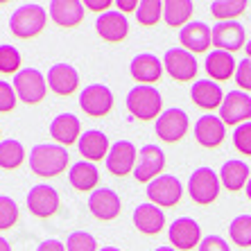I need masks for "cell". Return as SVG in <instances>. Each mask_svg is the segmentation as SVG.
<instances>
[{"label": "cell", "mask_w": 251, "mask_h": 251, "mask_svg": "<svg viewBox=\"0 0 251 251\" xmlns=\"http://www.w3.org/2000/svg\"><path fill=\"white\" fill-rule=\"evenodd\" d=\"M29 168L39 176H57L68 168V152L66 147L54 145V143H39L29 152Z\"/></svg>", "instance_id": "cell-1"}, {"label": "cell", "mask_w": 251, "mask_h": 251, "mask_svg": "<svg viewBox=\"0 0 251 251\" xmlns=\"http://www.w3.org/2000/svg\"><path fill=\"white\" fill-rule=\"evenodd\" d=\"M48 21V12L39 2H25L9 16V29L18 39H34L43 32Z\"/></svg>", "instance_id": "cell-2"}, {"label": "cell", "mask_w": 251, "mask_h": 251, "mask_svg": "<svg viewBox=\"0 0 251 251\" xmlns=\"http://www.w3.org/2000/svg\"><path fill=\"white\" fill-rule=\"evenodd\" d=\"M127 109L136 120H158L163 109V98L156 86H140L136 84L127 93Z\"/></svg>", "instance_id": "cell-3"}, {"label": "cell", "mask_w": 251, "mask_h": 251, "mask_svg": "<svg viewBox=\"0 0 251 251\" xmlns=\"http://www.w3.org/2000/svg\"><path fill=\"white\" fill-rule=\"evenodd\" d=\"M220 188H222V181H220V175H217L213 168H197L188 179V195L193 197L195 204L208 206L213 204L220 195Z\"/></svg>", "instance_id": "cell-4"}, {"label": "cell", "mask_w": 251, "mask_h": 251, "mask_svg": "<svg viewBox=\"0 0 251 251\" xmlns=\"http://www.w3.org/2000/svg\"><path fill=\"white\" fill-rule=\"evenodd\" d=\"M14 91L18 100L25 104H36L41 102L48 93V79L41 70L36 68H23L14 77Z\"/></svg>", "instance_id": "cell-5"}, {"label": "cell", "mask_w": 251, "mask_h": 251, "mask_svg": "<svg viewBox=\"0 0 251 251\" xmlns=\"http://www.w3.org/2000/svg\"><path fill=\"white\" fill-rule=\"evenodd\" d=\"M147 197H150V204L158 206V208H170L181 201L183 186L176 176L161 175L152 183H147Z\"/></svg>", "instance_id": "cell-6"}, {"label": "cell", "mask_w": 251, "mask_h": 251, "mask_svg": "<svg viewBox=\"0 0 251 251\" xmlns=\"http://www.w3.org/2000/svg\"><path fill=\"white\" fill-rule=\"evenodd\" d=\"M165 168V152L158 145H143L138 150V161L134 168L136 181L140 183H152L156 176H161Z\"/></svg>", "instance_id": "cell-7"}, {"label": "cell", "mask_w": 251, "mask_h": 251, "mask_svg": "<svg viewBox=\"0 0 251 251\" xmlns=\"http://www.w3.org/2000/svg\"><path fill=\"white\" fill-rule=\"evenodd\" d=\"M163 68L176 82H193L197 79V59L183 48H170L163 57Z\"/></svg>", "instance_id": "cell-8"}, {"label": "cell", "mask_w": 251, "mask_h": 251, "mask_svg": "<svg viewBox=\"0 0 251 251\" xmlns=\"http://www.w3.org/2000/svg\"><path fill=\"white\" fill-rule=\"evenodd\" d=\"M220 120L231 127H240L251 123V95L245 91H231L224 95V102L220 106Z\"/></svg>", "instance_id": "cell-9"}, {"label": "cell", "mask_w": 251, "mask_h": 251, "mask_svg": "<svg viewBox=\"0 0 251 251\" xmlns=\"http://www.w3.org/2000/svg\"><path fill=\"white\" fill-rule=\"evenodd\" d=\"M79 109L93 118H102L113 109V93L104 84H91L79 93Z\"/></svg>", "instance_id": "cell-10"}, {"label": "cell", "mask_w": 251, "mask_h": 251, "mask_svg": "<svg viewBox=\"0 0 251 251\" xmlns=\"http://www.w3.org/2000/svg\"><path fill=\"white\" fill-rule=\"evenodd\" d=\"M170 245L175 247L176 251H190L197 245H201V226H199L197 220L193 217H179L172 222L168 231Z\"/></svg>", "instance_id": "cell-11"}, {"label": "cell", "mask_w": 251, "mask_h": 251, "mask_svg": "<svg viewBox=\"0 0 251 251\" xmlns=\"http://www.w3.org/2000/svg\"><path fill=\"white\" fill-rule=\"evenodd\" d=\"M188 127H190V120H188V113L183 109H165L156 120V136L165 143H176L186 136Z\"/></svg>", "instance_id": "cell-12"}, {"label": "cell", "mask_w": 251, "mask_h": 251, "mask_svg": "<svg viewBox=\"0 0 251 251\" xmlns=\"http://www.w3.org/2000/svg\"><path fill=\"white\" fill-rule=\"evenodd\" d=\"M136 161H138V150L131 140H118L113 143L106 156V168L116 176H125L129 172H134Z\"/></svg>", "instance_id": "cell-13"}, {"label": "cell", "mask_w": 251, "mask_h": 251, "mask_svg": "<svg viewBox=\"0 0 251 251\" xmlns=\"http://www.w3.org/2000/svg\"><path fill=\"white\" fill-rule=\"evenodd\" d=\"M163 64H161V59L152 52H140L131 59V64H129V75L134 77L136 82L140 86H154V82L161 79L163 75Z\"/></svg>", "instance_id": "cell-14"}, {"label": "cell", "mask_w": 251, "mask_h": 251, "mask_svg": "<svg viewBox=\"0 0 251 251\" xmlns=\"http://www.w3.org/2000/svg\"><path fill=\"white\" fill-rule=\"evenodd\" d=\"M27 208L34 217H52L59 210V193L48 183H39L27 193Z\"/></svg>", "instance_id": "cell-15"}, {"label": "cell", "mask_w": 251, "mask_h": 251, "mask_svg": "<svg viewBox=\"0 0 251 251\" xmlns=\"http://www.w3.org/2000/svg\"><path fill=\"white\" fill-rule=\"evenodd\" d=\"M95 29H98L100 39H104V41H109V43H120V41H125L129 34V21L123 12L109 9V12L98 16Z\"/></svg>", "instance_id": "cell-16"}, {"label": "cell", "mask_w": 251, "mask_h": 251, "mask_svg": "<svg viewBox=\"0 0 251 251\" xmlns=\"http://www.w3.org/2000/svg\"><path fill=\"white\" fill-rule=\"evenodd\" d=\"M213 46L215 50H224V52H238L240 48H245V27L238 21H222L215 23L213 27Z\"/></svg>", "instance_id": "cell-17"}, {"label": "cell", "mask_w": 251, "mask_h": 251, "mask_svg": "<svg viewBox=\"0 0 251 251\" xmlns=\"http://www.w3.org/2000/svg\"><path fill=\"white\" fill-rule=\"evenodd\" d=\"M183 50L193 54H201L213 46V27L204 23V21H190L186 27H181L179 32Z\"/></svg>", "instance_id": "cell-18"}, {"label": "cell", "mask_w": 251, "mask_h": 251, "mask_svg": "<svg viewBox=\"0 0 251 251\" xmlns=\"http://www.w3.org/2000/svg\"><path fill=\"white\" fill-rule=\"evenodd\" d=\"M88 208H91V213L98 220L111 222V220H116L120 215L123 204H120V197H118L116 190H111V188H98L88 197Z\"/></svg>", "instance_id": "cell-19"}, {"label": "cell", "mask_w": 251, "mask_h": 251, "mask_svg": "<svg viewBox=\"0 0 251 251\" xmlns=\"http://www.w3.org/2000/svg\"><path fill=\"white\" fill-rule=\"evenodd\" d=\"M48 88L57 95H73L79 86V73L70 64H54L48 70Z\"/></svg>", "instance_id": "cell-20"}, {"label": "cell", "mask_w": 251, "mask_h": 251, "mask_svg": "<svg viewBox=\"0 0 251 251\" xmlns=\"http://www.w3.org/2000/svg\"><path fill=\"white\" fill-rule=\"evenodd\" d=\"M224 136H226V125L220 120V116H213V113H206L197 120L195 125V138L201 147H220L222 145Z\"/></svg>", "instance_id": "cell-21"}, {"label": "cell", "mask_w": 251, "mask_h": 251, "mask_svg": "<svg viewBox=\"0 0 251 251\" xmlns=\"http://www.w3.org/2000/svg\"><path fill=\"white\" fill-rule=\"evenodd\" d=\"M50 136L61 147L79 143V138H82V123H79V118L75 113H59L50 123Z\"/></svg>", "instance_id": "cell-22"}, {"label": "cell", "mask_w": 251, "mask_h": 251, "mask_svg": "<svg viewBox=\"0 0 251 251\" xmlns=\"http://www.w3.org/2000/svg\"><path fill=\"white\" fill-rule=\"evenodd\" d=\"M77 147H79V154L84 156V161H88V163H95V161L106 158L109 156V150H111L106 134L100 131V129H88V131H84L79 143H77Z\"/></svg>", "instance_id": "cell-23"}, {"label": "cell", "mask_w": 251, "mask_h": 251, "mask_svg": "<svg viewBox=\"0 0 251 251\" xmlns=\"http://www.w3.org/2000/svg\"><path fill=\"white\" fill-rule=\"evenodd\" d=\"M204 68L208 73V77L213 82H226L231 77H235V70H238V61L233 59L231 52H224V50H213V52L206 54Z\"/></svg>", "instance_id": "cell-24"}, {"label": "cell", "mask_w": 251, "mask_h": 251, "mask_svg": "<svg viewBox=\"0 0 251 251\" xmlns=\"http://www.w3.org/2000/svg\"><path fill=\"white\" fill-rule=\"evenodd\" d=\"M131 220H134V226L145 235H156V233H161V228L165 226V213L158 208V206L150 204V201L136 206Z\"/></svg>", "instance_id": "cell-25"}, {"label": "cell", "mask_w": 251, "mask_h": 251, "mask_svg": "<svg viewBox=\"0 0 251 251\" xmlns=\"http://www.w3.org/2000/svg\"><path fill=\"white\" fill-rule=\"evenodd\" d=\"M86 7L79 0H52L50 2V16L59 27H75L84 21Z\"/></svg>", "instance_id": "cell-26"}, {"label": "cell", "mask_w": 251, "mask_h": 251, "mask_svg": "<svg viewBox=\"0 0 251 251\" xmlns=\"http://www.w3.org/2000/svg\"><path fill=\"white\" fill-rule=\"evenodd\" d=\"M190 98L197 106L210 111V109H217V106H222L224 102V91L222 86L213 79H197L193 82V88H190Z\"/></svg>", "instance_id": "cell-27"}, {"label": "cell", "mask_w": 251, "mask_h": 251, "mask_svg": "<svg viewBox=\"0 0 251 251\" xmlns=\"http://www.w3.org/2000/svg\"><path fill=\"white\" fill-rule=\"evenodd\" d=\"M217 175H220V181H222V186L226 188V190L238 193V190L247 188V181H249V176H251V170L245 161L231 158V161H226V163L220 168Z\"/></svg>", "instance_id": "cell-28"}, {"label": "cell", "mask_w": 251, "mask_h": 251, "mask_svg": "<svg viewBox=\"0 0 251 251\" xmlns=\"http://www.w3.org/2000/svg\"><path fill=\"white\" fill-rule=\"evenodd\" d=\"M68 181L75 190H82V193H88V190H95L100 181V172L95 168V163H88V161H77V163L70 165L68 172Z\"/></svg>", "instance_id": "cell-29"}, {"label": "cell", "mask_w": 251, "mask_h": 251, "mask_svg": "<svg viewBox=\"0 0 251 251\" xmlns=\"http://www.w3.org/2000/svg\"><path fill=\"white\" fill-rule=\"evenodd\" d=\"M195 5L190 0H168L163 2V21L170 27H186L193 16Z\"/></svg>", "instance_id": "cell-30"}, {"label": "cell", "mask_w": 251, "mask_h": 251, "mask_svg": "<svg viewBox=\"0 0 251 251\" xmlns=\"http://www.w3.org/2000/svg\"><path fill=\"white\" fill-rule=\"evenodd\" d=\"M23 161H25V147L21 140L16 138L0 140V168L16 170L18 165H23Z\"/></svg>", "instance_id": "cell-31"}, {"label": "cell", "mask_w": 251, "mask_h": 251, "mask_svg": "<svg viewBox=\"0 0 251 251\" xmlns=\"http://www.w3.org/2000/svg\"><path fill=\"white\" fill-rule=\"evenodd\" d=\"M247 2L245 0H215L210 5V14L222 23V21H233L240 14H245Z\"/></svg>", "instance_id": "cell-32"}, {"label": "cell", "mask_w": 251, "mask_h": 251, "mask_svg": "<svg viewBox=\"0 0 251 251\" xmlns=\"http://www.w3.org/2000/svg\"><path fill=\"white\" fill-rule=\"evenodd\" d=\"M163 16V2L161 0H143L136 9V21L145 27H154Z\"/></svg>", "instance_id": "cell-33"}, {"label": "cell", "mask_w": 251, "mask_h": 251, "mask_svg": "<svg viewBox=\"0 0 251 251\" xmlns=\"http://www.w3.org/2000/svg\"><path fill=\"white\" fill-rule=\"evenodd\" d=\"M228 235L238 247H251V215H238L228 224Z\"/></svg>", "instance_id": "cell-34"}, {"label": "cell", "mask_w": 251, "mask_h": 251, "mask_svg": "<svg viewBox=\"0 0 251 251\" xmlns=\"http://www.w3.org/2000/svg\"><path fill=\"white\" fill-rule=\"evenodd\" d=\"M0 73L2 75L21 73V52L14 46H0Z\"/></svg>", "instance_id": "cell-35"}, {"label": "cell", "mask_w": 251, "mask_h": 251, "mask_svg": "<svg viewBox=\"0 0 251 251\" xmlns=\"http://www.w3.org/2000/svg\"><path fill=\"white\" fill-rule=\"evenodd\" d=\"M18 222V206L12 197L0 195V231L12 228Z\"/></svg>", "instance_id": "cell-36"}, {"label": "cell", "mask_w": 251, "mask_h": 251, "mask_svg": "<svg viewBox=\"0 0 251 251\" xmlns=\"http://www.w3.org/2000/svg\"><path fill=\"white\" fill-rule=\"evenodd\" d=\"M66 251H100V249L91 233H86V231H75V233L68 235Z\"/></svg>", "instance_id": "cell-37"}, {"label": "cell", "mask_w": 251, "mask_h": 251, "mask_svg": "<svg viewBox=\"0 0 251 251\" xmlns=\"http://www.w3.org/2000/svg\"><path fill=\"white\" fill-rule=\"evenodd\" d=\"M233 145L240 154L251 156V123H245V125H240V127H235Z\"/></svg>", "instance_id": "cell-38"}, {"label": "cell", "mask_w": 251, "mask_h": 251, "mask_svg": "<svg viewBox=\"0 0 251 251\" xmlns=\"http://www.w3.org/2000/svg\"><path fill=\"white\" fill-rule=\"evenodd\" d=\"M16 91H14V84L9 82H0V113H9L14 111L16 106Z\"/></svg>", "instance_id": "cell-39"}, {"label": "cell", "mask_w": 251, "mask_h": 251, "mask_svg": "<svg viewBox=\"0 0 251 251\" xmlns=\"http://www.w3.org/2000/svg\"><path fill=\"white\" fill-rule=\"evenodd\" d=\"M235 84L240 91L251 93V59H242L238 61V70H235Z\"/></svg>", "instance_id": "cell-40"}, {"label": "cell", "mask_w": 251, "mask_h": 251, "mask_svg": "<svg viewBox=\"0 0 251 251\" xmlns=\"http://www.w3.org/2000/svg\"><path fill=\"white\" fill-rule=\"evenodd\" d=\"M199 251H231V247L222 235H206L199 245Z\"/></svg>", "instance_id": "cell-41"}, {"label": "cell", "mask_w": 251, "mask_h": 251, "mask_svg": "<svg viewBox=\"0 0 251 251\" xmlns=\"http://www.w3.org/2000/svg\"><path fill=\"white\" fill-rule=\"evenodd\" d=\"M84 7H86V9H91V12L104 14V12H109L111 0H86V2H84Z\"/></svg>", "instance_id": "cell-42"}, {"label": "cell", "mask_w": 251, "mask_h": 251, "mask_svg": "<svg viewBox=\"0 0 251 251\" xmlns=\"http://www.w3.org/2000/svg\"><path fill=\"white\" fill-rule=\"evenodd\" d=\"M36 251H66V245L64 242H59L57 238H50V240H43Z\"/></svg>", "instance_id": "cell-43"}, {"label": "cell", "mask_w": 251, "mask_h": 251, "mask_svg": "<svg viewBox=\"0 0 251 251\" xmlns=\"http://www.w3.org/2000/svg\"><path fill=\"white\" fill-rule=\"evenodd\" d=\"M138 5H140V2H136V0H118V2H116L118 12H123L125 16H127L129 12H136V9H138Z\"/></svg>", "instance_id": "cell-44"}, {"label": "cell", "mask_w": 251, "mask_h": 251, "mask_svg": "<svg viewBox=\"0 0 251 251\" xmlns=\"http://www.w3.org/2000/svg\"><path fill=\"white\" fill-rule=\"evenodd\" d=\"M0 251H12V247H9V242L5 238H0Z\"/></svg>", "instance_id": "cell-45"}, {"label": "cell", "mask_w": 251, "mask_h": 251, "mask_svg": "<svg viewBox=\"0 0 251 251\" xmlns=\"http://www.w3.org/2000/svg\"><path fill=\"white\" fill-rule=\"evenodd\" d=\"M245 190H247V197H249V201H251V176H249V181H247V188H245Z\"/></svg>", "instance_id": "cell-46"}, {"label": "cell", "mask_w": 251, "mask_h": 251, "mask_svg": "<svg viewBox=\"0 0 251 251\" xmlns=\"http://www.w3.org/2000/svg\"><path fill=\"white\" fill-rule=\"evenodd\" d=\"M154 251H176V249H175V247H156Z\"/></svg>", "instance_id": "cell-47"}, {"label": "cell", "mask_w": 251, "mask_h": 251, "mask_svg": "<svg viewBox=\"0 0 251 251\" xmlns=\"http://www.w3.org/2000/svg\"><path fill=\"white\" fill-rule=\"evenodd\" d=\"M245 50H247V59H251V41H247Z\"/></svg>", "instance_id": "cell-48"}, {"label": "cell", "mask_w": 251, "mask_h": 251, "mask_svg": "<svg viewBox=\"0 0 251 251\" xmlns=\"http://www.w3.org/2000/svg\"><path fill=\"white\" fill-rule=\"evenodd\" d=\"M100 251H120L118 247H104V249H100Z\"/></svg>", "instance_id": "cell-49"}]
</instances>
